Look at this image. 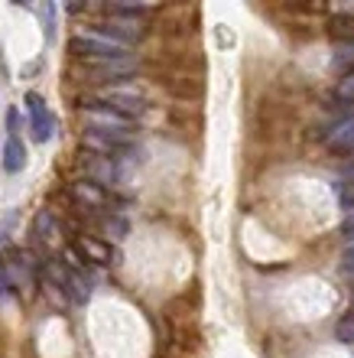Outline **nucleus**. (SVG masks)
I'll list each match as a JSON object with an SVG mask.
<instances>
[{"label": "nucleus", "instance_id": "f257e3e1", "mask_svg": "<svg viewBox=\"0 0 354 358\" xmlns=\"http://www.w3.org/2000/svg\"><path fill=\"white\" fill-rule=\"evenodd\" d=\"M27 111H29V134H33V141L46 143L49 137L56 134V117H52V111L46 108L43 94H36V92L27 94Z\"/></svg>", "mask_w": 354, "mask_h": 358}, {"label": "nucleus", "instance_id": "f03ea898", "mask_svg": "<svg viewBox=\"0 0 354 358\" xmlns=\"http://www.w3.org/2000/svg\"><path fill=\"white\" fill-rule=\"evenodd\" d=\"M84 121L91 124V131H127L131 127V117H124L121 111H114L111 104H104V101H88V108H84Z\"/></svg>", "mask_w": 354, "mask_h": 358}, {"label": "nucleus", "instance_id": "7ed1b4c3", "mask_svg": "<svg viewBox=\"0 0 354 358\" xmlns=\"http://www.w3.org/2000/svg\"><path fill=\"white\" fill-rule=\"evenodd\" d=\"M84 147L91 150H101V153H121L131 147V137L121 131H84Z\"/></svg>", "mask_w": 354, "mask_h": 358}, {"label": "nucleus", "instance_id": "20e7f679", "mask_svg": "<svg viewBox=\"0 0 354 358\" xmlns=\"http://www.w3.org/2000/svg\"><path fill=\"white\" fill-rule=\"evenodd\" d=\"M94 29L104 33V36L117 39V43H131V39L143 36V27L137 23V20H108V23H101V27H94Z\"/></svg>", "mask_w": 354, "mask_h": 358}, {"label": "nucleus", "instance_id": "39448f33", "mask_svg": "<svg viewBox=\"0 0 354 358\" xmlns=\"http://www.w3.org/2000/svg\"><path fill=\"white\" fill-rule=\"evenodd\" d=\"M328 150L338 153V157H348V153H354V117H348L345 124H338L335 131L325 137Z\"/></svg>", "mask_w": 354, "mask_h": 358}, {"label": "nucleus", "instance_id": "423d86ee", "mask_svg": "<svg viewBox=\"0 0 354 358\" xmlns=\"http://www.w3.org/2000/svg\"><path fill=\"white\" fill-rule=\"evenodd\" d=\"M27 166V147L17 134H7V143H3V173H20Z\"/></svg>", "mask_w": 354, "mask_h": 358}, {"label": "nucleus", "instance_id": "0eeeda50", "mask_svg": "<svg viewBox=\"0 0 354 358\" xmlns=\"http://www.w3.org/2000/svg\"><path fill=\"white\" fill-rule=\"evenodd\" d=\"M72 196L78 199V202H84V208H101L104 202H108V192L101 189V182H91V179H88V182H84V179L75 182Z\"/></svg>", "mask_w": 354, "mask_h": 358}, {"label": "nucleus", "instance_id": "6e6552de", "mask_svg": "<svg viewBox=\"0 0 354 358\" xmlns=\"http://www.w3.org/2000/svg\"><path fill=\"white\" fill-rule=\"evenodd\" d=\"M78 251L84 255V261H94V264H111V261H114L111 245H104V241H98V238H88V235L78 238Z\"/></svg>", "mask_w": 354, "mask_h": 358}, {"label": "nucleus", "instance_id": "1a4fd4ad", "mask_svg": "<svg viewBox=\"0 0 354 358\" xmlns=\"http://www.w3.org/2000/svg\"><path fill=\"white\" fill-rule=\"evenodd\" d=\"M36 235L43 245H56V235H59V222L52 218V212H39L36 215Z\"/></svg>", "mask_w": 354, "mask_h": 358}, {"label": "nucleus", "instance_id": "9d476101", "mask_svg": "<svg viewBox=\"0 0 354 358\" xmlns=\"http://www.w3.org/2000/svg\"><path fill=\"white\" fill-rule=\"evenodd\" d=\"M43 290H46V296H49V303H52V306H66V287H62V283H56V280H49V277H43Z\"/></svg>", "mask_w": 354, "mask_h": 358}, {"label": "nucleus", "instance_id": "9b49d317", "mask_svg": "<svg viewBox=\"0 0 354 358\" xmlns=\"http://www.w3.org/2000/svg\"><path fill=\"white\" fill-rule=\"evenodd\" d=\"M108 13H114V17H147L149 7H143V3H137V7H131V3H108Z\"/></svg>", "mask_w": 354, "mask_h": 358}, {"label": "nucleus", "instance_id": "f8f14e48", "mask_svg": "<svg viewBox=\"0 0 354 358\" xmlns=\"http://www.w3.org/2000/svg\"><path fill=\"white\" fill-rule=\"evenodd\" d=\"M332 36L351 39V36H354V17H338L335 23H332Z\"/></svg>", "mask_w": 354, "mask_h": 358}, {"label": "nucleus", "instance_id": "ddd939ff", "mask_svg": "<svg viewBox=\"0 0 354 358\" xmlns=\"http://www.w3.org/2000/svg\"><path fill=\"white\" fill-rule=\"evenodd\" d=\"M36 13L43 17V27H46V39H52V13H56V7H52V3H39Z\"/></svg>", "mask_w": 354, "mask_h": 358}, {"label": "nucleus", "instance_id": "4468645a", "mask_svg": "<svg viewBox=\"0 0 354 358\" xmlns=\"http://www.w3.org/2000/svg\"><path fill=\"white\" fill-rule=\"evenodd\" d=\"M335 336H338L341 342H354V316H345V320L338 322Z\"/></svg>", "mask_w": 354, "mask_h": 358}, {"label": "nucleus", "instance_id": "2eb2a0df", "mask_svg": "<svg viewBox=\"0 0 354 358\" xmlns=\"http://www.w3.org/2000/svg\"><path fill=\"white\" fill-rule=\"evenodd\" d=\"M338 94H341L345 101H354V69L348 72L345 78H341V85H338Z\"/></svg>", "mask_w": 354, "mask_h": 358}, {"label": "nucleus", "instance_id": "dca6fc26", "mask_svg": "<svg viewBox=\"0 0 354 358\" xmlns=\"http://www.w3.org/2000/svg\"><path fill=\"white\" fill-rule=\"evenodd\" d=\"M341 231H345V235H348V238H351V235H354V206H351V208H348V215H345V222H341Z\"/></svg>", "mask_w": 354, "mask_h": 358}, {"label": "nucleus", "instance_id": "f3484780", "mask_svg": "<svg viewBox=\"0 0 354 358\" xmlns=\"http://www.w3.org/2000/svg\"><path fill=\"white\" fill-rule=\"evenodd\" d=\"M341 264H345V271H348V273H354V245H351V248H345V257H341Z\"/></svg>", "mask_w": 354, "mask_h": 358}, {"label": "nucleus", "instance_id": "a211bd4d", "mask_svg": "<svg viewBox=\"0 0 354 358\" xmlns=\"http://www.w3.org/2000/svg\"><path fill=\"white\" fill-rule=\"evenodd\" d=\"M17 124H20V117H17V111L10 108V111H7V127H10V134H17Z\"/></svg>", "mask_w": 354, "mask_h": 358}, {"label": "nucleus", "instance_id": "6ab92c4d", "mask_svg": "<svg viewBox=\"0 0 354 358\" xmlns=\"http://www.w3.org/2000/svg\"><path fill=\"white\" fill-rule=\"evenodd\" d=\"M345 59H354V43H348V46L338 52V62H345Z\"/></svg>", "mask_w": 354, "mask_h": 358}, {"label": "nucleus", "instance_id": "aec40b11", "mask_svg": "<svg viewBox=\"0 0 354 358\" xmlns=\"http://www.w3.org/2000/svg\"><path fill=\"white\" fill-rule=\"evenodd\" d=\"M348 179H351V182H354V163H351V166H348Z\"/></svg>", "mask_w": 354, "mask_h": 358}, {"label": "nucleus", "instance_id": "412c9836", "mask_svg": "<svg viewBox=\"0 0 354 358\" xmlns=\"http://www.w3.org/2000/svg\"><path fill=\"white\" fill-rule=\"evenodd\" d=\"M351 293H354V287H351Z\"/></svg>", "mask_w": 354, "mask_h": 358}]
</instances>
